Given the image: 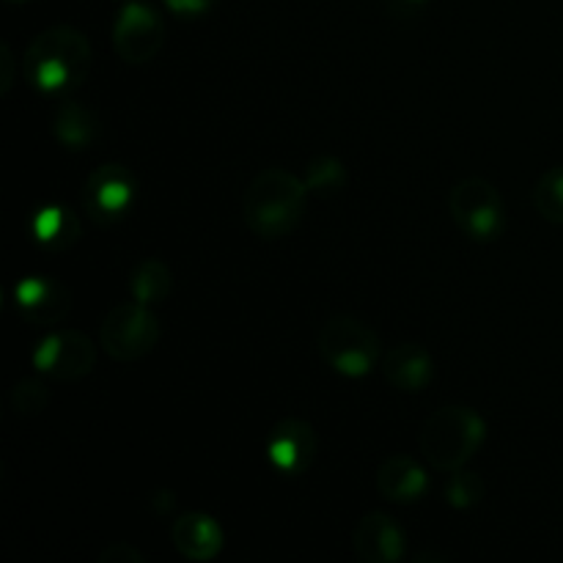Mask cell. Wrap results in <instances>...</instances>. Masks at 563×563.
I'll return each instance as SVG.
<instances>
[{
  "label": "cell",
  "instance_id": "cell-1",
  "mask_svg": "<svg viewBox=\"0 0 563 563\" xmlns=\"http://www.w3.org/2000/svg\"><path fill=\"white\" fill-rule=\"evenodd\" d=\"M308 187L286 168H264L242 192V223L258 240H284L306 218Z\"/></svg>",
  "mask_w": 563,
  "mask_h": 563
},
{
  "label": "cell",
  "instance_id": "cell-2",
  "mask_svg": "<svg viewBox=\"0 0 563 563\" xmlns=\"http://www.w3.org/2000/svg\"><path fill=\"white\" fill-rule=\"evenodd\" d=\"M22 71L38 91H71L88 80L91 42L75 25H53L38 33L25 49Z\"/></svg>",
  "mask_w": 563,
  "mask_h": 563
},
{
  "label": "cell",
  "instance_id": "cell-3",
  "mask_svg": "<svg viewBox=\"0 0 563 563\" xmlns=\"http://www.w3.org/2000/svg\"><path fill=\"white\" fill-rule=\"evenodd\" d=\"M487 440V421L473 407L445 405L423 421L418 434L421 460L438 473L462 471Z\"/></svg>",
  "mask_w": 563,
  "mask_h": 563
},
{
  "label": "cell",
  "instance_id": "cell-4",
  "mask_svg": "<svg viewBox=\"0 0 563 563\" xmlns=\"http://www.w3.org/2000/svg\"><path fill=\"white\" fill-rule=\"evenodd\" d=\"M317 350L333 372L366 377L379 363V335L355 317H330L319 328Z\"/></svg>",
  "mask_w": 563,
  "mask_h": 563
},
{
  "label": "cell",
  "instance_id": "cell-5",
  "mask_svg": "<svg viewBox=\"0 0 563 563\" xmlns=\"http://www.w3.org/2000/svg\"><path fill=\"white\" fill-rule=\"evenodd\" d=\"M159 335H163V328H159L157 313L143 302L124 300L104 313L102 328H99V344L113 361L132 363L154 352Z\"/></svg>",
  "mask_w": 563,
  "mask_h": 563
},
{
  "label": "cell",
  "instance_id": "cell-6",
  "mask_svg": "<svg viewBox=\"0 0 563 563\" xmlns=\"http://www.w3.org/2000/svg\"><path fill=\"white\" fill-rule=\"evenodd\" d=\"M449 212L456 229L476 242H493L506 229V203L498 187L482 176L456 181L449 192Z\"/></svg>",
  "mask_w": 563,
  "mask_h": 563
},
{
  "label": "cell",
  "instance_id": "cell-7",
  "mask_svg": "<svg viewBox=\"0 0 563 563\" xmlns=\"http://www.w3.org/2000/svg\"><path fill=\"white\" fill-rule=\"evenodd\" d=\"M137 196V179L126 165L108 163L91 170L82 187V207L93 225L104 229L124 218Z\"/></svg>",
  "mask_w": 563,
  "mask_h": 563
},
{
  "label": "cell",
  "instance_id": "cell-8",
  "mask_svg": "<svg viewBox=\"0 0 563 563\" xmlns=\"http://www.w3.org/2000/svg\"><path fill=\"white\" fill-rule=\"evenodd\" d=\"M33 366L58 383H77L97 366V344L82 330H58L38 341L33 350Z\"/></svg>",
  "mask_w": 563,
  "mask_h": 563
},
{
  "label": "cell",
  "instance_id": "cell-9",
  "mask_svg": "<svg viewBox=\"0 0 563 563\" xmlns=\"http://www.w3.org/2000/svg\"><path fill=\"white\" fill-rule=\"evenodd\" d=\"M165 22L152 5L126 3L113 22V47L124 64H148L165 44Z\"/></svg>",
  "mask_w": 563,
  "mask_h": 563
},
{
  "label": "cell",
  "instance_id": "cell-10",
  "mask_svg": "<svg viewBox=\"0 0 563 563\" xmlns=\"http://www.w3.org/2000/svg\"><path fill=\"white\" fill-rule=\"evenodd\" d=\"M267 456L284 476H302L317 460V432L302 418H284L269 432Z\"/></svg>",
  "mask_w": 563,
  "mask_h": 563
},
{
  "label": "cell",
  "instance_id": "cell-11",
  "mask_svg": "<svg viewBox=\"0 0 563 563\" xmlns=\"http://www.w3.org/2000/svg\"><path fill=\"white\" fill-rule=\"evenodd\" d=\"M352 553L363 563H399L407 553V537L399 522L383 511H372L352 528Z\"/></svg>",
  "mask_w": 563,
  "mask_h": 563
},
{
  "label": "cell",
  "instance_id": "cell-12",
  "mask_svg": "<svg viewBox=\"0 0 563 563\" xmlns=\"http://www.w3.org/2000/svg\"><path fill=\"white\" fill-rule=\"evenodd\" d=\"M170 544L181 559L192 563H209L220 555L225 544L223 526L212 515L203 511H187L179 515L170 526Z\"/></svg>",
  "mask_w": 563,
  "mask_h": 563
},
{
  "label": "cell",
  "instance_id": "cell-13",
  "mask_svg": "<svg viewBox=\"0 0 563 563\" xmlns=\"http://www.w3.org/2000/svg\"><path fill=\"white\" fill-rule=\"evenodd\" d=\"M374 487L388 504L410 506L429 493V473L416 456L394 454L379 462L374 473Z\"/></svg>",
  "mask_w": 563,
  "mask_h": 563
},
{
  "label": "cell",
  "instance_id": "cell-14",
  "mask_svg": "<svg viewBox=\"0 0 563 563\" xmlns=\"http://www.w3.org/2000/svg\"><path fill=\"white\" fill-rule=\"evenodd\" d=\"M14 300L31 324H58L71 311L69 289L60 280L38 278V275L16 284Z\"/></svg>",
  "mask_w": 563,
  "mask_h": 563
},
{
  "label": "cell",
  "instance_id": "cell-15",
  "mask_svg": "<svg viewBox=\"0 0 563 563\" xmlns=\"http://www.w3.org/2000/svg\"><path fill=\"white\" fill-rule=\"evenodd\" d=\"M383 374L390 388L401 390V394H421L432 385L434 361L421 344L405 341V344H396L394 350H388V355L383 357Z\"/></svg>",
  "mask_w": 563,
  "mask_h": 563
},
{
  "label": "cell",
  "instance_id": "cell-16",
  "mask_svg": "<svg viewBox=\"0 0 563 563\" xmlns=\"http://www.w3.org/2000/svg\"><path fill=\"white\" fill-rule=\"evenodd\" d=\"M53 135L69 152H86L99 137V119L91 108L66 99L53 115Z\"/></svg>",
  "mask_w": 563,
  "mask_h": 563
},
{
  "label": "cell",
  "instance_id": "cell-17",
  "mask_svg": "<svg viewBox=\"0 0 563 563\" xmlns=\"http://www.w3.org/2000/svg\"><path fill=\"white\" fill-rule=\"evenodd\" d=\"M82 234V223L71 209L44 207L33 218V236L49 251H69Z\"/></svg>",
  "mask_w": 563,
  "mask_h": 563
},
{
  "label": "cell",
  "instance_id": "cell-18",
  "mask_svg": "<svg viewBox=\"0 0 563 563\" xmlns=\"http://www.w3.org/2000/svg\"><path fill=\"white\" fill-rule=\"evenodd\" d=\"M170 291H174V273H170V267L163 258H143L130 273V295L132 300L143 302V306H163L170 297Z\"/></svg>",
  "mask_w": 563,
  "mask_h": 563
},
{
  "label": "cell",
  "instance_id": "cell-19",
  "mask_svg": "<svg viewBox=\"0 0 563 563\" xmlns=\"http://www.w3.org/2000/svg\"><path fill=\"white\" fill-rule=\"evenodd\" d=\"M302 181H306L311 196H335L339 190H344L346 168L333 154H319L306 165Z\"/></svg>",
  "mask_w": 563,
  "mask_h": 563
},
{
  "label": "cell",
  "instance_id": "cell-20",
  "mask_svg": "<svg viewBox=\"0 0 563 563\" xmlns=\"http://www.w3.org/2000/svg\"><path fill=\"white\" fill-rule=\"evenodd\" d=\"M533 207L550 223L563 225V165L548 168L533 187Z\"/></svg>",
  "mask_w": 563,
  "mask_h": 563
},
{
  "label": "cell",
  "instance_id": "cell-21",
  "mask_svg": "<svg viewBox=\"0 0 563 563\" xmlns=\"http://www.w3.org/2000/svg\"><path fill=\"white\" fill-rule=\"evenodd\" d=\"M484 498V482L478 473L462 471L449 473V482H445V504L454 506V509H473V506L482 504Z\"/></svg>",
  "mask_w": 563,
  "mask_h": 563
},
{
  "label": "cell",
  "instance_id": "cell-22",
  "mask_svg": "<svg viewBox=\"0 0 563 563\" xmlns=\"http://www.w3.org/2000/svg\"><path fill=\"white\" fill-rule=\"evenodd\" d=\"M49 394L38 379H22L11 390V407H14L20 416H38L42 410H47Z\"/></svg>",
  "mask_w": 563,
  "mask_h": 563
},
{
  "label": "cell",
  "instance_id": "cell-23",
  "mask_svg": "<svg viewBox=\"0 0 563 563\" xmlns=\"http://www.w3.org/2000/svg\"><path fill=\"white\" fill-rule=\"evenodd\" d=\"M16 69H20V60H16V55L11 53L9 44H0V93H9L11 88H14V80H16Z\"/></svg>",
  "mask_w": 563,
  "mask_h": 563
},
{
  "label": "cell",
  "instance_id": "cell-24",
  "mask_svg": "<svg viewBox=\"0 0 563 563\" xmlns=\"http://www.w3.org/2000/svg\"><path fill=\"white\" fill-rule=\"evenodd\" d=\"M99 563H143V555L137 553V548H132V544L115 542L102 550Z\"/></svg>",
  "mask_w": 563,
  "mask_h": 563
},
{
  "label": "cell",
  "instance_id": "cell-25",
  "mask_svg": "<svg viewBox=\"0 0 563 563\" xmlns=\"http://www.w3.org/2000/svg\"><path fill=\"white\" fill-rule=\"evenodd\" d=\"M163 3L179 16H201L212 11L220 0H163Z\"/></svg>",
  "mask_w": 563,
  "mask_h": 563
},
{
  "label": "cell",
  "instance_id": "cell-26",
  "mask_svg": "<svg viewBox=\"0 0 563 563\" xmlns=\"http://www.w3.org/2000/svg\"><path fill=\"white\" fill-rule=\"evenodd\" d=\"M9 3H25V0H9Z\"/></svg>",
  "mask_w": 563,
  "mask_h": 563
}]
</instances>
